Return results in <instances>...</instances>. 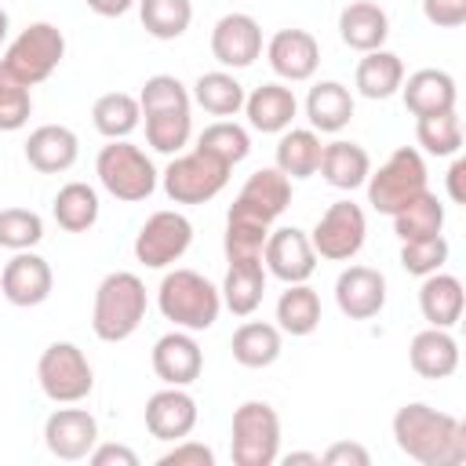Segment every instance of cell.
Instances as JSON below:
<instances>
[{
	"label": "cell",
	"instance_id": "obj_43",
	"mask_svg": "<svg viewBox=\"0 0 466 466\" xmlns=\"http://www.w3.org/2000/svg\"><path fill=\"white\" fill-rule=\"evenodd\" d=\"M44 240V218L29 208H4L0 211V248L29 251Z\"/></svg>",
	"mask_w": 466,
	"mask_h": 466
},
{
	"label": "cell",
	"instance_id": "obj_38",
	"mask_svg": "<svg viewBox=\"0 0 466 466\" xmlns=\"http://www.w3.org/2000/svg\"><path fill=\"white\" fill-rule=\"evenodd\" d=\"M444 229V204L437 200V193L422 189L415 193L400 211H393V233L400 240H419V237H433Z\"/></svg>",
	"mask_w": 466,
	"mask_h": 466
},
{
	"label": "cell",
	"instance_id": "obj_5",
	"mask_svg": "<svg viewBox=\"0 0 466 466\" xmlns=\"http://www.w3.org/2000/svg\"><path fill=\"white\" fill-rule=\"evenodd\" d=\"M229 455L237 466H273L280 459V415L266 400H244L233 411Z\"/></svg>",
	"mask_w": 466,
	"mask_h": 466
},
{
	"label": "cell",
	"instance_id": "obj_3",
	"mask_svg": "<svg viewBox=\"0 0 466 466\" xmlns=\"http://www.w3.org/2000/svg\"><path fill=\"white\" fill-rule=\"evenodd\" d=\"M157 306L164 313V320H171L182 331H208L218 320L222 309V295L218 288L197 273V269H171L164 273L160 288H157Z\"/></svg>",
	"mask_w": 466,
	"mask_h": 466
},
{
	"label": "cell",
	"instance_id": "obj_11",
	"mask_svg": "<svg viewBox=\"0 0 466 466\" xmlns=\"http://www.w3.org/2000/svg\"><path fill=\"white\" fill-rule=\"evenodd\" d=\"M193 244V222L182 211H153L138 237H135V258L149 269L175 266Z\"/></svg>",
	"mask_w": 466,
	"mask_h": 466
},
{
	"label": "cell",
	"instance_id": "obj_2",
	"mask_svg": "<svg viewBox=\"0 0 466 466\" xmlns=\"http://www.w3.org/2000/svg\"><path fill=\"white\" fill-rule=\"evenodd\" d=\"M146 306H149L146 302V284L127 269H113L95 288L91 331L102 342H124L146 320Z\"/></svg>",
	"mask_w": 466,
	"mask_h": 466
},
{
	"label": "cell",
	"instance_id": "obj_41",
	"mask_svg": "<svg viewBox=\"0 0 466 466\" xmlns=\"http://www.w3.org/2000/svg\"><path fill=\"white\" fill-rule=\"evenodd\" d=\"M415 138L430 157H455L462 149V120L455 109L415 116Z\"/></svg>",
	"mask_w": 466,
	"mask_h": 466
},
{
	"label": "cell",
	"instance_id": "obj_46",
	"mask_svg": "<svg viewBox=\"0 0 466 466\" xmlns=\"http://www.w3.org/2000/svg\"><path fill=\"white\" fill-rule=\"evenodd\" d=\"M448 262V240L441 233L419 237V240H400V266L411 277H430Z\"/></svg>",
	"mask_w": 466,
	"mask_h": 466
},
{
	"label": "cell",
	"instance_id": "obj_47",
	"mask_svg": "<svg viewBox=\"0 0 466 466\" xmlns=\"http://www.w3.org/2000/svg\"><path fill=\"white\" fill-rule=\"evenodd\" d=\"M211 462H215V451H211L208 444H200V441H189V437L175 441V444L157 459V466H211Z\"/></svg>",
	"mask_w": 466,
	"mask_h": 466
},
{
	"label": "cell",
	"instance_id": "obj_13",
	"mask_svg": "<svg viewBox=\"0 0 466 466\" xmlns=\"http://www.w3.org/2000/svg\"><path fill=\"white\" fill-rule=\"evenodd\" d=\"M44 444L62 462L87 459L98 444V422L87 408H55L44 422Z\"/></svg>",
	"mask_w": 466,
	"mask_h": 466
},
{
	"label": "cell",
	"instance_id": "obj_40",
	"mask_svg": "<svg viewBox=\"0 0 466 466\" xmlns=\"http://www.w3.org/2000/svg\"><path fill=\"white\" fill-rule=\"evenodd\" d=\"M193 138V116L189 109H164V113H146V142L157 153H182Z\"/></svg>",
	"mask_w": 466,
	"mask_h": 466
},
{
	"label": "cell",
	"instance_id": "obj_9",
	"mask_svg": "<svg viewBox=\"0 0 466 466\" xmlns=\"http://www.w3.org/2000/svg\"><path fill=\"white\" fill-rule=\"evenodd\" d=\"M36 382L55 404H80L95 390V371L76 342H51L36 360Z\"/></svg>",
	"mask_w": 466,
	"mask_h": 466
},
{
	"label": "cell",
	"instance_id": "obj_10",
	"mask_svg": "<svg viewBox=\"0 0 466 466\" xmlns=\"http://www.w3.org/2000/svg\"><path fill=\"white\" fill-rule=\"evenodd\" d=\"M364 237H368V218L360 211V204L353 200H335L313 226L309 233V244L317 251V258H328V262H350L360 248H364Z\"/></svg>",
	"mask_w": 466,
	"mask_h": 466
},
{
	"label": "cell",
	"instance_id": "obj_36",
	"mask_svg": "<svg viewBox=\"0 0 466 466\" xmlns=\"http://www.w3.org/2000/svg\"><path fill=\"white\" fill-rule=\"evenodd\" d=\"M320 324V295L302 280V284H288V291H280L277 299V328L288 335H313Z\"/></svg>",
	"mask_w": 466,
	"mask_h": 466
},
{
	"label": "cell",
	"instance_id": "obj_29",
	"mask_svg": "<svg viewBox=\"0 0 466 466\" xmlns=\"http://www.w3.org/2000/svg\"><path fill=\"white\" fill-rule=\"evenodd\" d=\"M317 171H320L324 182L335 186V189H357V186L368 182L371 157H368L364 146L346 142V138H335V142H328V146L320 149V167H317Z\"/></svg>",
	"mask_w": 466,
	"mask_h": 466
},
{
	"label": "cell",
	"instance_id": "obj_50",
	"mask_svg": "<svg viewBox=\"0 0 466 466\" xmlns=\"http://www.w3.org/2000/svg\"><path fill=\"white\" fill-rule=\"evenodd\" d=\"M87 459L91 466H138V455L127 444H95Z\"/></svg>",
	"mask_w": 466,
	"mask_h": 466
},
{
	"label": "cell",
	"instance_id": "obj_49",
	"mask_svg": "<svg viewBox=\"0 0 466 466\" xmlns=\"http://www.w3.org/2000/svg\"><path fill=\"white\" fill-rule=\"evenodd\" d=\"M320 462H324V466H368L371 455H368V448L357 444V441H335V444L320 455Z\"/></svg>",
	"mask_w": 466,
	"mask_h": 466
},
{
	"label": "cell",
	"instance_id": "obj_24",
	"mask_svg": "<svg viewBox=\"0 0 466 466\" xmlns=\"http://www.w3.org/2000/svg\"><path fill=\"white\" fill-rule=\"evenodd\" d=\"M339 36H342V44L346 47H353V51H375V47H382L386 44V36H390V18H386V11L379 7V4H371V0H353V4H346L342 11H339Z\"/></svg>",
	"mask_w": 466,
	"mask_h": 466
},
{
	"label": "cell",
	"instance_id": "obj_35",
	"mask_svg": "<svg viewBox=\"0 0 466 466\" xmlns=\"http://www.w3.org/2000/svg\"><path fill=\"white\" fill-rule=\"evenodd\" d=\"M51 215H55V222L66 233H87L98 222V193H95V186H87V182H66L55 193Z\"/></svg>",
	"mask_w": 466,
	"mask_h": 466
},
{
	"label": "cell",
	"instance_id": "obj_45",
	"mask_svg": "<svg viewBox=\"0 0 466 466\" xmlns=\"http://www.w3.org/2000/svg\"><path fill=\"white\" fill-rule=\"evenodd\" d=\"M189 102H193L189 87H186L178 76H171V73L149 76V80L142 84V91H138L142 116H146V113H164V109H189Z\"/></svg>",
	"mask_w": 466,
	"mask_h": 466
},
{
	"label": "cell",
	"instance_id": "obj_34",
	"mask_svg": "<svg viewBox=\"0 0 466 466\" xmlns=\"http://www.w3.org/2000/svg\"><path fill=\"white\" fill-rule=\"evenodd\" d=\"M244 84L226 69L200 73L193 84V102L211 116H237L244 109Z\"/></svg>",
	"mask_w": 466,
	"mask_h": 466
},
{
	"label": "cell",
	"instance_id": "obj_18",
	"mask_svg": "<svg viewBox=\"0 0 466 466\" xmlns=\"http://www.w3.org/2000/svg\"><path fill=\"white\" fill-rule=\"evenodd\" d=\"M193 426H197V400L193 393H186V386H164L146 400V430L157 441L175 444L189 437Z\"/></svg>",
	"mask_w": 466,
	"mask_h": 466
},
{
	"label": "cell",
	"instance_id": "obj_4",
	"mask_svg": "<svg viewBox=\"0 0 466 466\" xmlns=\"http://www.w3.org/2000/svg\"><path fill=\"white\" fill-rule=\"evenodd\" d=\"M95 175L102 189L124 204H138L157 189V167L153 160L127 138H109V146L98 149Z\"/></svg>",
	"mask_w": 466,
	"mask_h": 466
},
{
	"label": "cell",
	"instance_id": "obj_23",
	"mask_svg": "<svg viewBox=\"0 0 466 466\" xmlns=\"http://www.w3.org/2000/svg\"><path fill=\"white\" fill-rule=\"evenodd\" d=\"M408 364L422 379H448L459 368V342L451 328H426L408 346Z\"/></svg>",
	"mask_w": 466,
	"mask_h": 466
},
{
	"label": "cell",
	"instance_id": "obj_26",
	"mask_svg": "<svg viewBox=\"0 0 466 466\" xmlns=\"http://www.w3.org/2000/svg\"><path fill=\"white\" fill-rule=\"evenodd\" d=\"M233 204H240V208L262 215L266 222H277V218L288 211V204H291V178H288L284 171H277V167H258V171L240 186V193H237Z\"/></svg>",
	"mask_w": 466,
	"mask_h": 466
},
{
	"label": "cell",
	"instance_id": "obj_14",
	"mask_svg": "<svg viewBox=\"0 0 466 466\" xmlns=\"http://www.w3.org/2000/svg\"><path fill=\"white\" fill-rule=\"evenodd\" d=\"M211 55L226 69H248L262 55V25L244 11L222 15L211 29Z\"/></svg>",
	"mask_w": 466,
	"mask_h": 466
},
{
	"label": "cell",
	"instance_id": "obj_53",
	"mask_svg": "<svg viewBox=\"0 0 466 466\" xmlns=\"http://www.w3.org/2000/svg\"><path fill=\"white\" fill-rule=\"evenodd\" d=\"M284 462L291 466V462H306V466H320V455L317 451H291V455H284Z\"/></svg>",
	"mask_w": 466,
	"mask_h": 466
},
{
	"label": "cell",
	"instance_id": "obj_1",
	"mask_svg": "<svg viewBox=\"0 0 466 466\" xmlns=\"http://www.w3.org/2000/svg\"><path fill=\"white\" fill-rule=\"evenodd\" d=\"M397 448L419 466H459L466 462V426L422 400L400 404L393 415Z\"/></svg>",
	"mask_w": 466,
	"mask_h": 466
},
{
	"label": "cell",
	"instance_id": "obj_25",
	"mask_svg": "<svg viewBox=\"0 0 466 466\" xmlns=\"http://www.w3.org/2000/svg\"><path fill=\"white\" fill-rule=\"evenodd\" d=\"M306 120L317 135H339L353 120V95L339 80H320L306 95Z\"/></svg>",
	"mask_w": 466,
	"mask_h": 466
},
{
	"label": "cell",
	"instance_id": "obj_16",
	"mask_svg": "<svg viewBox=\"0 0 466 466\" xmlns=\"http://www.w3.org/2000/svg\"><path fill=\"white\" fill-rule=\"evenodd\" d=\"M266 58H269V69L280 80L302 84L320 66V44L309 29H277L266 44Z\"/></svg>",
	"mask_w": 466,
	"mask_h": 466
},
{
	"label": "cell",
	"instance_id": "obj_8",
	"mask_svg": "<svg viewBox=\"0 0 466 466\" xmlns=\"http://www.w3.org/2000/svg\"><path fill=\"white\" fill-rule=\"evenodd\" d=\"M62 58H66V36H62V29L51 25V22H33V25H25V29L7 44V51H4L0 62H4L22 84L36 87V84H44V80L62 66Z\"/></svg>",
	"mask_w": 466,
	"mask_h": 466
},
{
	"label": "cell",
	"instance_id": "obj_33",
	"mask_svg": "<svg viewBox=\"0 0 466 466\" xmlns=\"http://www.w3.org/2000/svg\"><path fill=\"white\" fill-rule=\"evenodd\" d=\"M229 350L240 368H269L280 357V328L266 320H244L233 331Z\"/></svg>",
	"mask_w": 466,
	"mask_h": 466
},
{
	"label": "cell",
	"instance_id": "obj_31",
	"mask_svg": "<svg viewBox=\"0 0 466 466\" xmlns=\"http://www.w3.org/2000/svg\"><path fill=\"white\" fill-rule=\"evenodd\" d=\"M357 91L371 102H382L390 95L400 91V80H404V62L400 55L386 51V47H375V51H364V58L357 62Z\"/></svg>",
	"mask_w": 466,
	"mask_h": 466
},
{
	"label": "cell",
	"instance_id": "obj_51",
	"mask_svg": "<svg viewBox=\"0 0 466 466\" xmlns=\"http://www.w3.org/2000/svg\"><path fill=\"white\" fill-rule=\"evenodd\" d=\"M462 178H466V160L455 153V160H451V167H448V197H451L455 204H466V186H462Z\"/></svg>",
	"mask_w": 466,
	"mask_h": 466
},
{
	"label": "cell",
	"instance_id": "obj_32",
	"mask_svg": "<svg viewBox=\"0 0 466 466\" xmlns=\"http://www.w3.org/2000/svg\"><path fill=\"white\" fill-rule=\"evenodd\" d=\"M320 149H324V142L313 127H288V131H280L273 167L284 171L288 178H309L320 167Z\"/></svg>",
	"mask_w": 466,
	"mask_h": 466
},
{
	"label": "cell",
	"instance_id": "obj_48",
	"mask_svg": "<svg viewBox=\"0 0 466 466\" xmlns=\"http://www.w3.org/2000/svg\"><path fill=\"white\" fill-rule=\"evenodd\" d=\"M422 15L437 29H459L466 22V0H422Z\"/></svg>",
	"mask_w": 466,
	"mask_h": 466
},
{
	"label": "cell",
	"instance_id": "obj_22",
	"mask_svg": "<svg viewBox=\"0 0 466 466\" xmlns=\"http://www.w3.org/2000/svg\"><path fill=\"white\" fill-rule=\"evenodd\" d=\"M244 113H248V124L262 135H280L291 127L295 113H299V98L291 87L284 84H262L255 87L251 95H244Z\"/></svg>",
	"mask_w": 466,
	"mask_h": 466
},
{
	"label": "cell",
	"instance_id": "obj_42",
	"mask_svg": "<svg viewBox=\"0 0 466 466\" xmlns=\"http://www.w3.org/2000/svg\"><path fill=\"white\" fill-rule=\"evenodd\" d=\"M197 149H204V153H211L233 167L251 153V135L233 120H215L197 135Z\"/></svg>",
	"mask_w": 466,
	"mask_h": 466
},
{
	"label": "cell",
	"instance_id": "obj_12",
	"mask_svg": "<svg viewBox=\"0 0 466 466\" xmlns=\"http://www.w3.org/2000/svg\"><path fill=\"white\" fill-rule=\"evenodd\" d=\"M262 266L284 284H302L317 269V251L309 244V233L299 226H280L269 229L266 248H262Z\"/></svg>",
	"mask_w": 466,
	"mask_h": 466
},
{
	"label": "cell",
	"instance_id": "obj_6",
	"mask_svg": "<svg viewBox=\"0 0 466 466\" xmlns=\"http://www.w3.org/2000/svg\"><path fill=\"white\" fill-rule=\"evenodd\" d=\"M430 175H426V160H422V153L419 149H411V146H400V149H393L390 157H386V164H379V171H368V204L375 208V211H382V215H393V211H400L415 193H422V189H430V182H426Z\"/></svg>",
	"mask_w": 466,
	"mask_h": 466
},
{
	"label": "cell",
	"instance_id": "obj_27",
	"mask_svg": "<svg viewBox=\"0 0 466 466\" xmlns=\"http://www.w3.org/2000/svg\"><path fill=\"white\" fill-rule=\"evenodd\" d=\"M218 295H222V306L233 317H251L262 306V295H266V266H262V258L229 262Z\"/></svg>",
	"mask_w": 466,
	"mask_h": 466
},
{
	"label": "cell",
	"instance_id": "obj_30",
	"mask_svg": "<svg viewBox=\"0 0 466 466\" xmlns=\"http://www.w3.org/2000/svg\"><path fill=\"white\" fill-rule=\"evenodd\" d=\"M269 229H273V222H266L262 215H255V211H248L240 204H229V211H226V237H222L226 258L229 262L262 258V248H266Z\"/></svg>",
	"mask_w": 466,
	"mask_h": 466
},
{
	"label": "cell",
	"instance_id": "obj_28",
	"mask_svg": "<svg viewBox=\"0 0 466 466\" xmlns=\"http://www.w3.org/2000/svg\"><path fill=\"white\" fill-rule=\"evenodd\" d=\"M462 280L437 269L430 277H422V288H419V309H422V320L430 328H455L459 317H462Z\"/></svg>",
	"mask_w": 466,
	"mask_h": 466
},
{
	"label": "cell",
	"instance_id": "obj_21",
	"mask_svg": "<svg viewBox=\"0 0 466 466\" xmlns=\"http://www.w3.org/2000/svg\"><path fill=\"white\" fill-rule=\"evenodd\" d=\"M400 95H404V106L411 116L448 113L459 102L455 76L444 69H415L408 80H400Z\"/></svg>",
	"mask_w": 466,
	"mask_h": 466
},
{
	"label": "cell",
	"instance_id": "obj_15",
	"mask_svg": "<svg viewBox=\"0 0 466 466\" xmlns=\"http://www.w3.org/2000/svg\"><path fill=\"white\" fill-rule=\"evenodd\" d=\"M51 288H55V273H51L47 258L36 255L33 248L15 251V258L0 269V291L11 306H40V302H47Z\"/></svg>",
	"mask_w": 466,
	"mask_h": 466
},
{
	"label": "cell",
	"instance_id": "obj_17",
	"mask_svg": "<svg viewBox=\"0 0 466 466\" xmlns=\"http://www.w3.org/2000/svg\"><path fill=\"white\" fill-rule=\"evenodd\" d=\"M153 371L164 386H189L204 371V350L193 339V331H167L153 342Z\"/></svg>",
	"mask_w": 466,
	"mask_h": 466
},
{
	"label": "cell",
	"instance_id": "obj_20",
	"mask_svg": "<svg viewBox=\"0 0 466 466\" xmlns=\"http://www.w3.org/2000/svg\"><path fill=\"white\" fill-rule=\"evenodd\" d=\"M80 157V138L66 124H40L25 138V160L40 175H62L76 164Z\"/></svg>",
	"mask_w": 466,
	"mask_h": 466
},
{
	"label": "cell",
	"instance_id": "obj_7",
	"mask_svg": "<svg viewBox=\"0 0 466 466\" xmlns=\"http://www.w3.org/2000/svg\"><path fill=\"white\" fill-rule=\"evenodd\" d=\"M229 171L233 167L222 164L218 157L193 149V153H175L171 164L164 167L160 182H164L167 200H175V204H208L226 189Z\"/></svg>",
	"mask_w": 466,
	"mask_h": 466
},
{
	"label": "cell",
	"instance_id": "obj_19",
	"mask_svg": "<svg viewBox=\"0 0 466 466\" xmlns=\"http://www.w3.org/2000/svg\"><path fill=\"white\" fill-rule=\"evenodd\" d=\"M335 302L350 320H371L386 306V277L371 266H346L335 280Z\"/></svg>",
	"mask_w": 466,
	"mask_h": 466
},
{
	"label": "cell",
	"instance_id": "obj_39",
	"mask_svg": "<svg viewBox=\"0 0 466 466\" xmlns=\"http://www.w3.org/2000/svg\"><path fill=\"white\" fill-rule=\"evenodd\" d=\"M142 29L157 40H178L193 22V0H135Z\"/></svg>",
	"mask_w": 466,
	"mask_h": 466
},
{
	"label": "cell",
	"instance_id": "obj_37",
	"mask_svg": "<svg viewBox=\"0 0 466 466\" xmlns=\"http://www.w3.org/2000/svg\"><path fill=\"white\" fill-rule=\"evenodd\" d=\"M142 120V106L127 91H106L91 106V124L102 138H127Z\"/></svg>",
	"mask_w": 466,
	"mask_h": 466
},
{
	"label": "cell",
	"instance_id": "obj_44",
	"mask_svg": "<svg viewBox=\"0 0 466 466\" xmlns=\"http://www.w3.org/2000/svg\"><path fill=\"white\" fill-rule=\"evenodd\" d=\"M33 95L29 84H22L4 62H0V131H18L29 124Z\"/></svg>",
	"mask_w": 466,
	"mask_h": 466
},
{
	"label": "cell",
	"instance_id": "obj_54",
	"mask_svg": "<svg viewBox=\"0 0 466 466\" xmlns=\"http://www.w3.org/2000/svg\"><path fill=\"white\" fill-rule=\"evenodd\" d=\"M4 40H7V11L0 7V44H4Z\"/></svg>",
	"mask_w": 466,
	"mask_h": 466
},
{
	"label": "cell",
	"instance_id": "obj_52",
	"mask_svg": "<svg viewBox=\"0 0 466 466\" xmlns=\"http://www.w3.org/2000/svg\"><path fill=\"white\" fill-rule=\"evenodd\" d=\"M84 4L102 18H120V15H127L135 7V0H84Z\"/></svg>",
	"mask_w": 466,
	"mask_h": 466
}]
</instances>
